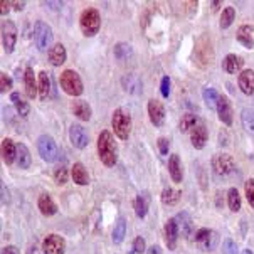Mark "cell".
<instances>
[{
    "mask_svg": "<svg viewBox=\"0 0 254 254\" xmlns=\"http://www.w3.org/2000/svg\"><path fill=\"white\" fill-rule=\"evenodd\" d=\"M98 157L105 167H115L116 160H118V146H116L111 131L108 130L101 131L98 136Z\"/></svg>",
    "mask_w": 254,
    "mask_h": 254,
    "instance_id": "1",
    "label": "cell"
},
{
    "mask_svg": "<svg viewBox=\"0 0 254 254\" xmlns=\"http://www.w3.org/2000/svg\"><path fill=\"white\" fill-rule=\"evenodd\" d=\"M111 127L120 140H128L131 131V116L123 108H116L111 116Z\"/></svg>",
    "mask_w": 254,
    "mask_h": 254,
    "instance_id": "2",
    "label": "cell"
},
{
    "mask_svg": "<svg viewBox=\"0 0 254 254\" xmlns=\"http://www.w3.org/2000/svg\"><path fill=\"white\" fill-rule=\"evenodd\" d=\"M79 25H81V31L86 37H93L100 32V27H101V15L96 8L89 7V8H84L81 12V17H79Z\"/></svg>",
    "mask_w": 254,
    "mask_h": 254,
    "instance_id": "3",
    "label": "cell"
},
{
    "mask_svg": "<svg viewBox=\"0 0 254 254\" xmlns=\"http://www.w3.org/2000/svg\"><path fill=\"white\" fill-rule=\"evenodd\" d=\"M59 83H61V88L64 89V93L69 94V96H81L84 91L83 81H81L79 74L74 69H66L61 72V77H59Z\"/></svg>",
    "mask_w": 254,
    "mask_h": 254,
    "instance_id": "4",
    "label": "cell"
},
{
    "mask_svg": "<svg viewBox=\"0 0 254 254\" xmlns=\"http://www.w3.org/2000/svg\"><path fill=\"white\" fill-rule=\"evenodd\" d=\"M193 59L200 67H207L212 64L214 59V49L210 46V41L205 36L197 39L195 47H193Z\"/></svg>",
    "mask_w": 254,
    "mask_h": 254,
    "instance_id": "5",
    "label": "cell"
},
{
    "mask_svg": "<svg viewBox=\"0 0 254 254\" xmlns=\"http://www.w3.org/2000/svg\"><path fill=\"white\" fill-rule=\"evenodd\" d=\"M34 42H36L37 49L42 51V53L51 47V42H53V29L44 20H37L34 24Z\"/></svg>",
    "mask_w": 254,
    "mask_h": 254,
    "instance_id": "6",
    "label": "cell"
},
{
    "mask_svg": "<svg viewBox=\"0 0 254 254\" xmlns=\"http://www.w3.org/2000/svg\"><path fill=\"white\" fill-rule=\"evenodd\" d=\"M37 150L42 160L46 162H54L59 155V148L56 145V140L51 135H41L37 140Z\"/></svg>",
    "mask_w": 254,
    "mask_h": 254,
    "instance_id": "7",
    "label": "cell"
},
{
    "mask_svg": "<svg viewBox=\"0 0 254 254\" xmlns=\"http://www.w3.org/2000/svg\"><path fill=\"white\" fill-rule=\"evenodd\" d=\"M195 243L202 251H212L217 248L219 244V234L214 229H207V227H202L195 232Z\"/></svg>",
    "mask_w": 254,
    "mask_h": 254,
    "instance_id": "8",
    "label": "cell"
},
{
    "mask_svg": "<svg viewBox=\"0 0 254 254\" xmlns=\"http://www.w3.org/2000/svg\"><path fill=\"white\" fill-rule=\"evenodd\" d=\"M17 42V27L12 20H3L2 22V47L5 53L10 54L15 49Z\"/></svg>",
    "mask_w": 254,
    "mask_h": 254,
    "instance_id": "9",
    "label": "cell"
},
{
    "mask_svg": "<svg viewBox=\"0 0 254 254\" xmlns=\"http://www.w3.org/2000/svg\"><path fill=\"white\" fill-rule=\"evenodd\" d=\"M212 169L217 175L226 177L234 170V158L229 153H219L212 158Z\"/></svg>",
    "mask_w": 254,
    "mask_h": 254,
    "instance_id": "10",
    "label": "cell"
},
{
    "mask_svg": "<svg viewBox=\"0 0 254 254\" xmlns=\"http://www.w3.org/2000/svg\"><path fill=\"white\" fill-rule=\"evenodd\" d=\"M44 254H64L66 253V241L58 234H49L42 243Z\"/></svg>",
    "mask_w": 254,
    "mask_h": 254,
    "instance_id": "11",
    "label": "cell"
},
{
    "mask_svg": "<svg viewBox=\"0 0 254 254\" xmlns=\"http://www.w3.org/2000/svg\"><path fill=\"white\" fill-rule=\"evenodd\" d=\"M163 238H165V243H167V248L170 251H174L177 248V241L180 238V231H179V224H177V219L172 217L167 221L165 227H163Z\"/></svg>",
    "mask_w": 254,
    "mask_h": 254,
    "instance_id": "12",
    "label": "cell"
},
{
    "mask_svg": "<svg viewBox=\"0 0 254 254\" xmlns=\"http://www.w3.org/2000/svg\"><path fill=\"white\" fill-rule=\"evenodd\" d=\"M148 118L153 123V127L162 128L165 123V108L158 100H150L148 101Z\"/></svg>",
    "mask_w": 254,
    "mask_h": 254,
    "instance_id": "13",
    "label": "cell"
},
{
    "mask_svg": "<svg viewBox=\"0 0 254 254\" xmlns=\"http://www.w3.org/2000/svg\"><path fill=\"white\" fill-rule=\"evenodd\" d=\"M207 140H209L207 127H205V123L202 122V120H199L197 125L192 128V131H190V141H192V145L195 146V148L202 150L205 145H207Z\"/></svg>",
    "mask_w": 254,
    "mask_h": 254,
    "instance_id": "14",
    "label": "cell"
},
{
    "mask_svg": "<svg viewBox=\"0 0 254 254\" xmlns=\"http://www.w3.org/2000/svg\"><path fill=\"white\" fill-rule=\"evenodd\" d=\"M69 140H71V143L76 146V148H79V150H83L88 146L89 143V136H88V131L84 130L81 125H77V123H72L71 127H69Z\"/></svg>",
    "mask_w": 254,
    "mask_h": 254,
    "instance_id": "15",
    "label": "cell"
},
{
    "mask_svg": "<svg viewBox=\"0 0 254 254\" xmlns=\"http://www.w3.org/2000/svg\"><path fill=\"white\" fill-rule=\"evenodd\" d=\"M217 116L219 120L226 125V127H231L232 125V105H231V100L226 96V94H221L219 96V101H217Z\"/></svg>",
    "mask_w": 254,
    "mask_h": 254,
    "instance_id": "16",
    "label": "cell"
},
{
    "mask_svg": "<svg viewBox=\"0 0 254 254\" xmlns=\"http://www.w3.org/2000/svg\"><path fill=\"white\" fill-rule=\"evenodd\" d=\"M243 66H244V61L238 54H227L222 61V69L224 72H227V74H238V72L241 74V72H243Z\"/></svg>",
    "mask_w": 254,
    "mask_h": 254,
    "instance_id": "17",
    "label": "cell"
},
{
    "mask_svg": "<svg viewBox=\"0 0 254 254\" xmlns=\"http://www.w3.org/2000/svg\"><path fill=\"white\" fill-rule=\"evenodd\" d=\"M169 174L172 182L180 184L184 180V169H182V162L177 153H172L169 158Z\"/></svg>",
    "mask_w": 254,
    "mask_h": 254,
    "instance_id": "18",
    "label": "cell"
},
{
    "mask_svg": "<svg viewBox=\"0 0 254 254\" xmlns=\"http://www.w3.org/2000/svg\"><path fill=\"white\" fill-rule=\"evenodd\" d=\"M236 39L248 49H253L254 47V27L251 24H243L238 29V34H236Z\"/></svg>",
    "mask_w": 254,
    "mask_h": 254,
    "instance_id": "19",
    "label": "cell"
},
{
    "mask_svg": "<svg viewBox=\"0 0 254 254\" xmlns=\"http://www.w3.org/2000/svg\"><path fill=\"white\" fill-rule=\"evenodd\" d=\"M122 84H123V89L130 94H141L143 91V83L141 79L136 74H127L122 77Z\"/></svg>",
    "mask_w": 254,
    "mask_h": 254,
    "instance_id": "20",
    "label": "cell"
},
{
    "mask_svg": "<svg viewBox=\"0 0 254 254\" xmlns=\"http://www.w3.org/2000/svg\"><path fill=\"white\" fill-rule=\"evenodd\" d=\"M24 83H25V93H27V96L31 98V100L39 96V84L36 81V72H34L31 66L24 72Z\"/></svg>",
    "mask_w": 254,
    "mask_h": 254,
    "instance_id": "21",
    "label": "cell"
},
{
    "mask_svg": "<svg viewBox=\"0 0 254 254\" xmlns=\"http://www.w3.org/2000/svg\"><path fill=\"white\" fill-rule=\"evenodd\" d=\"M238 84H239V89L244 94H248V96L254 94V71L253 69H244L239 74Z\"/></svg>",
    "mask_w": 254,
    "mask_h": 254,
    "instance_id": "22",
    "label": "cell"
},
{
    "mask_svg": "<svg viewBox=\"0 0 254 254\" xmlns=\"http://www.w3.org/2000/svg\"><path fill=\"white\" fill-rule=\"evenodd\" d=\"M37 207L41 210L42 216H46V217H51L58 212V205L51 199L49 193H41V197H39V200H37Z\"/></svg>",
    "mask_w": 254,
    "mask_h": 254,
    "instance_id": "23",
    "label": "cell"
},
{
    "mask_svg": "<svg viewBox=\"0 0 254 254\" xmlns=\"http://www.w3.org/2000/svg\"><path fill=\"white\" fill-rule=\"evenodd\" d=\"M72 113H74L76 118H79L81 122H88L91 118V106H89L88 101H83V100H76L72 101V106H71Z\"/></svg>",
    "mask_w": 254,
    "mask_h": 254,
    "instance_id": "24",
    "label": "cell"
},
{
    "mask_svg": "<svg viewBox=\"0 0 254 254\" xmlns=\"http://www.w3.org/2000/svg\"><path fill=\"white\" fill-rule=\"evenodd\" d=\"M2 158L7 165H12L14 162H17V145L12 141V138L2 140Z\"/></svg>",
    "mask_w": 254,
    "mask_h": 254,
    "instance_id": "25",
    "label": "cell"
},
{
    "mask_svg": "<svg viewBox=\"0 0 254 254\" xmlns=\"http://www.w3.org/2000/svg\"><path fill=\"white\" fill-rule=\"evenodd\" d=\"M64 61H66V47H64L61 42H58V44H54L49 49V63L53 64V66L59 67V66H63Z\"/></svg>",
    "mask_w": 254,
    "mask_h": 254,
    "instance_id": "26",
    "label": "cell"
},
{
    "mask_svg": "<svg viewBox=\"0 0 254 254\" xmlns=\"http://www.w3.org/2000/svg\"><path fill=\"white\" fill-rule=\"evenodd\" d=\"M71 177L77 185H88L89 184V175L86 172V167L81 162L72 163V169H71Z\"/></svg>",
    "mask_w": 254,
    "mask_h": 254,
    "instance_id": "27",
    "label": "cell"
},
{
    "mask_svg": "<svg viewBox=\"0 0 254 254\" xmlns=\"http://www.w3.org/2000/svg\"><path fill=\"white\" fill-rule=\"evenodd\" d=\"M177 224H179V231H180V236H184V238H190L192 234V219L189 216L187 212H180L177 217Z\"/></svg>",
    "mask_w": 254,
    "mask_h": 254,
    "instance_id": "28",
    "label": "cell"
},
{
    "mask_svg": "<svg viewBox=\"0 0 254 254\" xmlns=\"http://www.w3.org/2000/svg\"><path fill=\"white\" fill-rule=\"evenodd\" d=\"M31 163H32V157H31L29 148L24 143H19L17 145V165H19L20 169H29Z\"/></svg>",
    "mask_w": 254,
    "mask_h": 254,
    "instance_id": "29",
    "label": "cell"
},
{
    "mask_svg": "<svg viewBox=\"0 0 254 254\" xmlns=\"http://www.w3.org/2000/svg\"><path fill=\"white\" fill-rule=\"evenodd\" d=\"M37 84H39V98H41V100H47L51 93V77L46 71L39 72Z\"/></svg>",
    "mask_w": 254,
    "mask_h": 254,
    "instance_id": "30",
    "label": "cell"
},
{
    "mask_svg": "<svg viewBox=\"0 0 254 254\" xmlns=\"http://www.w3.org/2000/svg\"><path fill=\"white\" fill-rule=\"evenodd\" d=\"M148 212V193L143 192V193H138L135 197V214L136 217L143 219Z\"/></svg>",
    "mask_w": 254,
    "mask_h": 254,
    "instance_id": "31",
    "label": "cell"
},
{
    "mask_svg": "<svg viewBox=\"0 0 254 254\" xmlns=\"http://www.w3.org/2000/svg\"><path fill=\"white\" fill-rule=\"evenodd\" d=\"M241 123H243L244 130L251 136H254V110L253 108L243 110V113H241Z\"/></svg>",
    "mask_w": 254,
    "mask_h": 254,
    "instance_id": "32",
    "label": "cell"
},
{
    "mask_svg": "<svg viewBox=\"0 0 254 254\" xmlns=\"http://www.w3.org/2000/svg\"><path fill=\"white\" fill-rule=\"evenodd\" d=\"M125 234H127V221L123 217H120L116 221L115 227H113V234H111V239H113L115 244H122L125 239Z\"/></svg>",
    "mask_w": 254,
    "mask_h": 254,
    "instance_id": "33",
    "label": "cell"
},
{
    "mask_svg": "<svg viewBox=\"0 0 254 254\" xmlns=\"http://www.w3.org/2000/svg\"><path fill=\"white\" fill-rule=\"evenodd\" d=\"M113 54H115V58L118 59V61H127V59L131 58L133 49H131V46L128 44V42H118V44L115 46V49H113Z\"/></svg>",
    "mask_w": 254,
    "mask_h": 254,
    "instance_id": "34",
    "label": "cell"
},
{
    "mask_svg": "<svg viewBox=\"0 0 254 254\" xmlns=\"http://www.w3.org/2000/svg\"><path fill=\"white\" fill-rule=\"evenodd\" d=\"M180 197H182V192H180V190H175V189L167 187V189H163L160 199H162L163 204H167V205H175V204H179Z\"/></svg>",
    "mask_w": 254,
    "mask_h": 254,
    "instance_id": "35",
    "label": "cell"
},
{
    "mask_svg": "<svg viewBox=\"0 0 254 254\" xmlns=\"http://www.w3.org/2000/svg\"><path fill=\"white\" fill-rule=\"evenodd\" d=\"M197 116L193 115V113H185L182 118H180V122H179V130L182 131V133H187V131H192V128L197 125Z\"/></svg>",
    "mask_w": 254,
    "mask_h": 254,
    "instance_id": "36",
    "label": "cell"
},
{
    "mask_svg": "<svg viewBox=\"0 0 254 254\" xmlns=\"http://www.w3.org/2000/svg\"><path fill=\"white\" fill-rule=\"evenodd\" d=\"M234 19H236L234 7H226L222 10V14H221V19H219V27H221V29L231 27L232 22H234Z\"/></svg>",
    "mask_w": 254,
    "mask_h": 254,
    "instance_id": "37",
    "label": "cell"
},
{
    "mask_svg": "<svg viewBox=\"0 0 254 254\" xmlns=\"http://www.w3.org/2000/svg\"><path fill=\"white\" fill-rule=\"evenodd\" d=\"M202 96H204L205 105H207L210 110L217 108V101H219V96H221V94H219L216 89H214V88H204V89H202Z\"/></svg>",
    "mask_w": 254,
    "mask_h": 254,
    "instance_id": "38",
    "label": "cell"
},
{
    "mask_svg": "<svg viewBox=\"0 0 254 254\" xmlns=\"http://www.w3.org/2000/svg\"><path fill=\"white\" fill-rule=\"evenodd\" d=\"M10 100H12V103L15 105L17 113H19L20 116H27L29 113H31V106H29V103H25V101L22 100V98H20V94H19V93H12Z\"/></svg>",
    "mask_w": 254,
    "mask_h": 254,
    "instance_id": "39",
    "label": "cell"
},
{
    "mask_svg": "<svg viewBox=\"0 0 254 254\" xmlns=\"http://www.w3.org/2000/svg\"><path fill=\"white\" fill-rule=\"evenodd\" d=\"M227 205H229V209L232 212H239L241 210V195L238 192V189H229L227 190Z\"/></svg>",
    "mask_w": 254,
    "mask_h": 254,
    "instance_id": "40",
    "label": "cell"
},
{
    "mask_svg": "<svg viewBox=\"0 0 254 254\" xmlns=\"http://www.w3.org/2000/svg\"><path fill=\"white\" fill-rule=\"evenodd\" d=\"M244 192H246V199L249 205L254 209V179H248V182L244 184Z\"/></svg>",
    "mask_w": 254,
    "mask_h": 254,
    "instance_id": "41",
    "label": "cell"
},
{
    "mask_svg": "<svg viewBox=\"0 0 254 254\" xmlns=\"http://www.w3.org/2000/svg\"><path fill=\"white\" fill-rule=\"evenodd\" d=\"M71 174H67V170L64 169V167H59L58 170L54 172V180L58 185H64L67 182V177H69Z\"/></svg>",
    "mask_w": 254,
    "mask_h": 254,
    "instance_id": "42",
    "label": "cell"
},
{
    "mask_svg": "<svg viewBox=\"0 0 254 254\" xmlns=\"http://www.w3.org/2000/svg\"><path fill=\"white\" fill-rule=\"evenodd\" d=\"M10 89H12V77L5 74V72H2V74H0V91L8 93Z\"/></svg>",
    "mask_w": 254,
    "mask_h": 254,
    "instance_id": "43",
    "label": "cell"
},
{
    "mask_svg": "<svg viewBox=\"0 0 254 254\" xmlns=\"http://www.w3.org/2000/svg\"><path fill=\"white\" fill-rule=\"evenodd\" d=\"M146 251V243L145 239L141 238V236H138V238L133 239V253L135 254H141Z\"/></svg>",
    "mask_w": 254,
    "mask_h": 254,
    "instance_id": "44",
    "label": "cell"
},
{
    "mask_svg": "<svg viewBox=\"0 0 254 254\" xmlns=\"http://www.w3.org/2000/svg\"><path fill=\"white\" fill-rule=\"evenodd\" d=\"M222 253L224 254H238V246L232 239H226L222 244Z\"/></svg>",
    "mask_w": 254,
    "mask_h": 254,
    "instance_id": "45",
    "label": "cell"
},
{
    "mask_svg": "<svg viewBox=\"0 0 254 254\" xmlns=\"http://www.w3.org/2000/svg\"><path fill=\"white\" fill-rule=\"evenodd\" d=\"M160 91H162V96L163 98H169L170 96V77L169 76H163L162 77Z\"/></svg>",
    "mask_w": 254,
    "mask_h": 254,
    "instance_id": "46",
    "label": "cell"
},
{
    "mask_svg": "<svg viewBox=\"0 0 254 254\" xmlns=\"http://www.w3.org/2000/svg\"><path fill=\"white\" fill-rule=\"evenodd\" d=\"M158 150H160V153L162 155H167L169 153V150H170V141L167 136H160L158 138Z\"/></svg>",
    "mask_w": 254,
    "mask_h": 254,
    "instance_id": "47",
    "label": "cell"
},
{
    "mask_svg": "<svg viewBox=\"0 0 254 254\" xmlns=\"http://www.w3.org/2000/svg\"><path fill=\"white\" fill-rule=\"evenodd\" d=\"M2 254H20L19 249H17L15 246H12V244H8V246H5L2 249Z\"/></svg>",
    "mask_w": 254,
    "mask_h": 254,
    "instance_id": "48",
    "label": "cell"
},
{
    "mask_svg": "<svg viewBox=\"0 0 254 254\" xmlns=\"http://www.w3.org/2000/svg\"><path fill=\"white\" fill-rule=\"evenodd\" d=\"M0 5H2V15H5L7 12L10 10V2H8V0H2Z\"/></svg>",
    "mask_w": 254,
    "mask_h": 254,
    "instance_id": "49",
    "label": "cell"
},
{
    "mask_svg": "<svg viewBox=\"0 0 254 254\" xmlns=\"http://www.w3.org/2000/svg\"><path fill=\"white\" fill-rule=\"evenodd\" d=\"M146 254H162V249H160V246H152V248L146 249Z\"/></svg>",
    "mask_w": 254,
    "mask_h": 254,
    "instance_id": "50",
    "label": "cell"
},
{
    "mask_svg": "<svg viewBox=\"0 0 254 254\" xmlns=\"http://www.w3.org/2000/svg\"><path fill=\"white\" fill-rule=\"evenodd\" d=\"M12 5H14L15 10H22V8H24V2H12Z\"/></svg>",
    "mask_w": 254,
    "mask_h": 254,
    "instance_id": "51",
    "label": "cell"
},
{
    "mask_svg": "<svg viewBox=\"0 0 254 254\" xmlns=\"http://www.w3.org/2000/svg\"><path fill=\"white\" fill-rule=\"evenodd\" d=\"M219 5H221V2H212V8H214V10H217Z\"/></svg>",
    "mask_w": 254,
    "mask_h": 254,
    "instance_id": "52",
    "label": "cell"
},
{
    "mask_svg": "<svg viewBox=\"0 0 254 254\" xmlns=\"http://www.w3.org/2000/svg\"><path fill=\"white\" fill-rule=\"evenodd\" d=\"M243 254H253V251H251V249H244Z\"/></svg>",
    "mask_w": 254,
    "mask_h": 254,
    "instance_id": "53",
    "label": "cell"
}]
</instances>
